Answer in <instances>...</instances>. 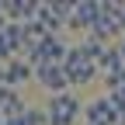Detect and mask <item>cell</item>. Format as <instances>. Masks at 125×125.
<instances>
[{
	"label": "cell",
	"instance_id": "6da1fadb",
	"mask_svg": "<svg viewBox=\"0 0 125 125\" xmlns=\"http://www.w3.org/2000/svg\"><path fill=\"white\" fill-rule=\"evenodd\" d=\"M83 115V108H80V97L76 94H52L49 104H45V118H49V125H73L76 118Z\"/></svg>",
	"mask_w": 125,
	"mask_h": 125
},
{
	"label": "cell",
	"instance_id": "30bf717a",
	"mask_svg": "<svg viewBox=\"0 0 125 125\" xmlns=\"http://www.w3.org/2000/svg\"><path fill=\"white\" fill-rule=\"evenodd\" d=\"M97 70H101L104 76H118V73L125 70V59H122V49H118V45H108V49L101 52Z\"/></svg>",
	"mask_w": 125,
	"mask_h": 125
},
{
	"label": "cell",
	"instance_id": "9c48e42d",
	"mask_svg": "<svg viewBox=\"0 0 125 125\" xmlns=\"http://www.w3.org/2000/svg\"><path fill=\"white\" fill-rule=\"evenodd\" d=\"M101 14V0H83V4H73V18H70V28L76 31H90L94 21Z\"/></svg>",
	"mask_w": 125,
	"mask_h": 125
},
{
	"label": "cell",
	"instance_id": "ba28073f",
	"mask_svg": "<svg viewBox=\"0 0 125 125\" xmlns=\"http://www.w3.org/2000/svg\"><path fill=\"white\" fill-rule=\"evenodd\" d=\"M0 7H4L7 21H18V24H28V21L38 18V4L35 0H0Z\"/></svg>",
	"mask_w": 125,
	"mask_h": 125
},
{
	"label": "cell",
	"instance_id": "7c38bea8",
	"mask_svg": "<svg viewBox=\"0 0 125 125\" xmlns=\"http://www.w3.org/2000/svg\"><path fill=\"white\" fill-rule=\"evenodd\" d=\"M0 28H7V18H4V7H0Z\"/></svg>",
	"mask_w": 125,
	"mask_h": 125
},
{
	"label": "cell",
	"instance_id": "52a82bcc",
	"mask_svg": "<svg viewBox=\"0 0 125 125\" xmlns=\"http://www.w3.org/2000/svg\"><path fill=\"white\" fill-rule=\"evenodd\" d=\"M31 76H35V70L28 66V59H10V62H4V66H0V80H4V87H21V83H28Z\"/></svg>",
	"mask_w": 125,
	"mask_h": 125
},
{
	"label": "cell",
	"instance_id": "277c9868",
	"mask_svg": "<svg viewBox=\"0 0 125 125\" xmlns=\"http://www.w3.org/2000/svg\"><path fill=\"white\" fill-rule=\"evenodd\" d=\"M118 31H122V24H118V0H111V4H101V14H97V21H94V28L87 31V38L108 45V42L118 35Z\"/></svg>",
	"mask_w": 125,
	"mask_h": 125
},
{
	"label": "cell",
	"instance_id": "8992f818",
	"mask_svg": "<svg viewBox=\"0 0 125 125\" xmlns=\"http://www.w3.org/2000/svg\"><path fill=\"white\" fill-rule=\"evenodd\" d=\"M35 80L49 90V94H66V90H70V76H66V70H62V62L38 66V70H35Z\"/></svg>",
	"mask_w": 125,
	"mask_h": 125
},
{
	"label": "cell",
	"instance_id": "8fae6325",
	"mask_svg": "<svg viewBox=\"0 0 125 125\" xmlns=\"http://www.w3.org/2000/svg\"><path fill=\"white\" fill-rule=\"evenodd\" d=\"M118 24H122V31H125V4H118Z\"/></svg>",
	"mask_w": 125,
	"mask_h": 125
},
{
	"label": "cell",
	"instance_id": "7a4b0ae2",
	"mask_svg": "<svg viewBox=\"0 0 125 125\" xmlns=\"http://www.w3.org/2000/svg\"><path fill=\"white\" fill-rule=\"evenodd\" d=\"M62 70H66V76H70V87H83V83H90L94 76L101 73V70H97V62H94V59H87L80 45H70Z\"/></svg>",
	"mask_w": 125,
	"mask_h": 125
},
{
	"label": "cell",
	"instance_id": "4fadbf2b",
	"mask_svg": "<svg viewBox=\"0 0 125 125\" xmlns=\"http://www.w3.org/2000/svg\"><path fill=\"white\" fill-rule=\"evenodd\" d=\"M118 49H122V59H125V38H122V42H118Z\"/></svg>",
	"mask_w": 125,
	"mask_h": 125
},
{
	"label": "cell",
	"instance_id": "5b68a950",
	"mask_svg": "<svg viewBox=\"0 0 125 125\" xmlns=\"http://www.w3.org/2000/svg\"><path fill=\"white\" fill-rule=\"evenodd\" d=\"M83 122L87 125H118V104L108 97H94L83 104Z\"/></svg>",
	"mask_w": 125,
	"mask_h": 125
},
{
	"label": "cell",
	"instance_id": "3957f363",
	"mask_svg": "<svg viewBox=\"0 0 125 125\" xmlns=\"http://www.w3.org/2000/svg\"><path fill=\"white\" fill-rule=\"evenodd\" d=\"M73 18V4H66V0H52V4H38V24L45 28V35H59L62 28L70 24Z\"/></svg>",
	"mask_w": 125,
	"mask_h": 125
}]
</instances>
